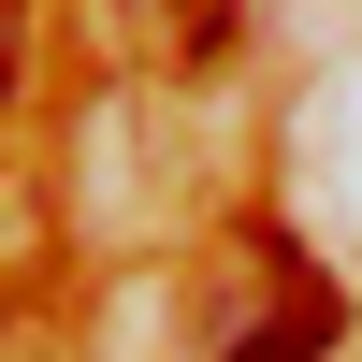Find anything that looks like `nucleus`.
<instances>
[{
    "label": "nucleus",
    "instance_id": "obj_1",
    "mask_svg": "<svg viewBox=\"0 0 362 362\" xmlns=\"http://www.w3.org/2000/svg\"><path fill=\"white\" fill-rule=\"evenodd\" d=\"M261 276H276V319H261V334H232L218 362H319L348 334V305H334V276H319L305 247H276V232H261Z\"/></svg>",
    "mask_w": 362,
    "mask_h": 362
}]
</instances>
